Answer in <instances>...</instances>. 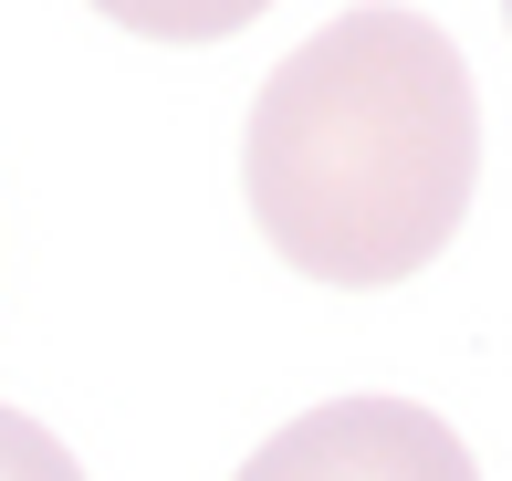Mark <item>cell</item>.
<instances>
[{"label": "cell", "instance_id": "cell-2", "mask_svg": "<svg viewBox=\"0 0 512 481\" xmlns=\"http://www.w3.org/2000/svg\"><path fill=\"white\" fill-rule=\"evenodd\" d=\"M230 481H481L460 429L408 398H335L283 419Z\"/></svg>", "mask_w": 512, "mask_h": 481}, {"label": "cell", "instance_id": "cell-4", "mask_svg": "<svg viewBox=\"0 0 512 481\" xmlns=\"http://www.w3.org/2000/svg\"><path fill=\"white\" fill-rule=\"evenodd\" d=\"M0 481H84V461H74V450H63L42 419L0 408Z\"/></svg>", "mask_w": 512, "mask_h": 481}, {"label": "cell", "instance_id": "cell-1", "mask_svg": "<svg viewBox=\"0 0 512 481\" xmlns=\"http://www.w3.org/2000/svg\"><path fill=\"white\" fill-rule=\"evenodd\" d=\"M241 189L304 283L377 293L460 241L481 189V95L429 11L366 0L251 95Z\"/></svg>", "mask_w": 512, "mask_h": 481}, {"label": "cell", "instance_id": "cell-3", "mask_svg": "<svg viewBox=\"0 0 512 481\" xmlns=\"http://www.w3.org/2000/svg\"><path fill=\"white\" fill-rule=\"evenodd\" d=\"M105 21H126V32L147 42H230L241 21H262L272 0H95Z\"/></svg>", "mask_w": 512, "mask_h": 481}, {"label": "cell", "instance_id": "cell-5", "mask_svg": "<svg viewBox=\"0 0 512 481\" xmlns=\"http://www.w3.org/2000/svg\"><path fill=\"white\" fill-rule=\"evenodd\" d=\"M502 21H512V0H502Z\"/></svg>", "mask_w": 512, "mask_h": 481}]
</instances>
